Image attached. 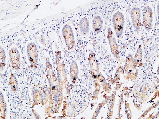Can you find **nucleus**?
I'll return each instance as SVG.
<instances>
[{
    "instance_id": "7",
    "label": "nucleus",
    "mask_w": 159,
    "mask_h": 119,
    "mask_svg": "<svg viewBox=\"0 0 159 119\" xmlns=\"http://www.w3.org/2000/svg\"><path fill=\"white\" fill-rule=\"evenodd\" d=\"M93 28L96 33H100L103 27V21L102 18L99 16H97L93 20Z\"/></svg>"
},
{
    "instance_id": "10",
    "label": "nucleus",
    "mask_w": 159,
    "mask_h": 119,
    "mask_svg": "<svg viewBox=\"0 0 159 119\" xmlns=\"http://www.w3.org/2000/svg\"><path fill=\"white\" fill-rule=\"evenodd\" d=\"M9 85L11 90L13 92L16 91L18 89V83L17 79L12 74L11 75L9 79Z\"/></svg>"
},
{
    "instance_id": "2",
    "label": "nucleus",
    "mask_w": 159,
    "mask_h": 119,
    "mask_svg": "<svg viewBox=\"0 0 159 119\" xmlns=\"http://www.w3.org/2000/svg\"><path fill=\"white\" fill-rule=\"evenodd\" d=\"M113 22L117 36L120 37L122 35L124 25V18L122 14L119 12L115 14L113 18Z\"/></svg>"
},
{
    "instance_id": "8",
    "label": "nucleus",
    "mask_w": 159,
    "mask_h": 119,
    "mask_svg": "<svg viewBox=\"0 0 159 119\" xmlns=\"http://www.w3.org/2000/svg\"><path fill=\"white\" fill-rule=\"evenodd\" d=\"M70 74L72 81L74 82L76 80L78 76V68L75 61H73L70 65Z\"/></svg>"
},
{
    "instance_id": "12",
    "label": "nucleus",
    "mask_w": 159,
    "mask_h": 119,
    "mask_svg": "<svg viewBox=\"0 0 159 119\" xmlns=\"http://www.w3.org/2000/svg\"><path fill=\"white\" fill-rule=\"evenodd\" d=\"M6 112V104L4 100V97L2 94L1 93V117L2 115H5Z\"/></svg>"
},
{
    "instance_id": "1",
    "label": "nucleus",
    "mask_w": 159,
    "mask_h": 119,
    "mask_svg": "<svg viewBox=\"0 0 159 119\" xmlns=\"http://www.w3.org/2000/svg\"><path fill=\"white\" fill-rule=\"evenodd\" d=\"M62 33L66 46L69 49H72L75 45L74 36L72 28L70 25H65L63 28Z\"/></svg>"
},
{
    "instance_id": "6",
    "label": "nucleus",
    "mask_w": 159,
    "mask_h": 119,
    "mask_svg": "<svg viewBox=\"0 0 159 119\" xmlns=\"http://www.w3.org/2000/svg\"><path fill=\"white\" fill-rule=\"evenodd\" d=\"M131 17L133 26L136 31H139L141 25V11L138 8H134L131 11Z\"/></svg>"
},
{
    "instance_id": "11",
    "label": "nucleus",
    "mask_w": 159,
    "mask_h": 119,
    "mask_svg": "<svg viewBox=\"0 0 159 119\" xmlns=\"http://www.w3.org/2000/svg\"><path fill=\"white\" fill-rule=\"evenodd\" d=\"M6 65V54L4 49L1 47L0 49V69L1 72L2 71L5 67Z\"/></svg>"
},
{
    "instance_id": "4",
    "label": "nucleus",
    "mask_w": 159,
    "mask_h": 119,
    "mask_svg": "<svg viewBox=\"0 0 159 119\" xmlns=\"http://www.w3.org/2000/svg\"><path fill=\"white\" fill-rule=\"evenodd\" d=\"M10 60L12 68L16 70L20 69V61L19 51L16 48L14 47L10 49L9 52Z\"/></svg>"
},
{
    "instance_id": "13",
    "label": "nucleus",
    "mask_w": 159,
    "mask_h": 119,
    "mask_svg": "<svg viewBox=\"0 0 159 119\" xmlns=\"http://www.w3.org/2000/svg\"><path fill=\"white\" fill-rule=\"evenodd\" d=\"M135 58V61L137 63H139V61H141V59H142V50L141 49H138V50H137Z\"/></svg>"
},
{
    "instance_id": "5",
    "label": "nucleus",
    "mask_w": 159,
    "mask_h": 119,
    "mask_svg": "<svg viewBox=\"0 0 159 119\" xmlns=\"http://www.w3.org/2000/svg\"><path fill=\"white\" fill-rule=\"evenodd\" d=\"M143 22L145 28L147 30H150L152 27V11L149 6H146L144 8L143 13Z\"/></svg>"
},
{
    "instance_id": "9",
    "label": "nucleus",
    "mask_w": 159,
    "mask_h": 119,
    "mask_svg": "<svg viewBox=\"0 0 159 119\" xmlns=\"http://www.w3.org/2000/svg\"><path fill=\"white\" fill-rule=\"evenodd\" d=\"M80 31L83 34H86L88 33L89 30V23L86 18H82L80 22Z\"/></svg>"
},
{
    "instance_id": "3",
    "label": "nucleus",
    "mask_w": 159,
    "mask_h": 119,
    "mask_svg": "<svg viewBox=\"0 0 159 119\" xmlns=\"http://www.w3.org/2000/svg\"><path fill=\"white\" fill-rule=\"evenodd\" d=\"M27 53L31 67L36 68L38 60V53L36 44L34 43H30L28 44L27 48Z\"/></svg>"
}]
</instances>
